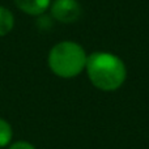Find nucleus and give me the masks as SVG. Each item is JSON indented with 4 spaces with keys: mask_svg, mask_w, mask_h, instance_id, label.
Returning a JSON list of instances; mask_svg holds the SVG:
<instances>
[{
    "mask_svg": "<svg viewBox=\"0 0 149 149\" xmlns=\"http://www.w3.org/2000/svg\"><path fill=\"white\" fill-rule=\"evenodd\" d=\"M16 7L30 16H41L51 5V0H15Z\"/></svg>",
    "mask_w": 149,
    "mask_h": 149,
    "instance_id": "nucleus-4",
    "label": "nucleus"
},
{
    "mask_svg": "<svg viewBox=\"0 0 149 149\" xmlns=\"http://www.w3.org/2000/svg\"><path fill=\"white\" fill-rule=\"evenodd\" d=\"M7 149H37L31 143L25 141V140H18V141L10 143L7 147Z\"/></svg>",
    "mask_w": 149,
    "mask_h": 149,
    "instance_id": "nucleus-7",
    "label": "nucleus"
},
{
    "mask_svg": "<svg viewBox=\"0 0 149 149\" xmlns=\"http://www.w3.org/2000/svg\"><path fill=\"white\" fill-rule=\"evenodd\" d=\"M54 20L63 24H72L80 18L82 13L81 5L77 0H54L50 5Z\"/></svg>",
    "mask_w": 149,
    "mask_h": 149,
    "instance_id": "nucleus-3",
    "label": "nucleus"
},
{
    "mask_svg": "<svg viewBox=\"0 0 149 149\" xmlns=\"http://www.w3.org/2000/svg\"><path fill=\"white\" fill-rule=\"evenodd\" d=\"M86 59L88 55L81 45L73 41H62L50 50L47 64L58 77L72 79L85 70Z\"/></svg>",
    "mask_w": 149,
    "mask_h": 149,
    "instance_id": "nucleus-2",
    "label": "nucleus"
},
{
    "mask_svg": "<svg viewBox=\"0 0 149 149\" xmlns=\"http://www.w3.org/2000/svg\"><path fill=\"white\" fill-rule=\"evenodd\" d=\"M15 17L13 13L5 7L0 5V37H4L13 29Z\"/></svg>",
    "mask_w": 149,
    "mask_h": 149,
    "instance_id": "nucleus-5",
    "label": "nucleus"
},
{
    "mask_svg": "<svg viewBox=\"0 0 149 149\" xmlns=\"http://www.w3.org/2000/svg\"><path fill=\"white\" fill-rule=\"evenodd\" d=\"M85 71L90 82L103 92H114L124 84L127 68L119 56L106 51H94L88 55Z\"/></svg>",
    "mask_w": 149,
    "mask_h": 149,
    "instance_id": "nucleus-1",
    "label": "nucleus"
},
{
    "mask_svg": "<svg viewBox=\"0 0 149 149\" xmlns=\"http://www.w3.org/2000/svg\"><path fill=\"white\" fill-rule=\"evenodd\" d=\"M13 139V130L12 126L0 116V148H7L12 143Z\"/></svg>",
    "mask_w": 149,
    "mask_h": 149,
    "instance_id": "nucleus-6",
    "label": "nucleus"
}]
</instances>
